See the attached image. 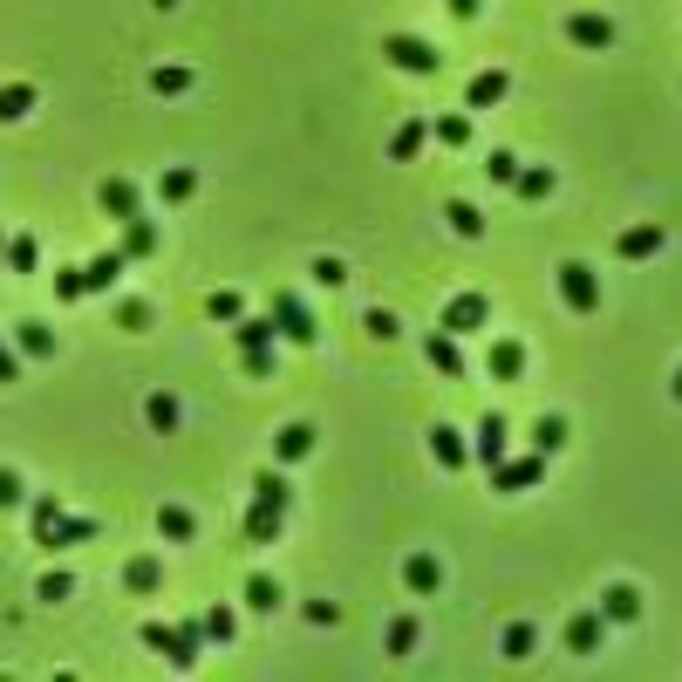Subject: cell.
I'll list each match as a JSON object with an SVG mask.
<instances>
[{
  "mask_svg": "<svg viewBox=\"0 0 682 682\" xmlns=\"http://www.w3.org/2000/svg\"><path fill=\"white\" fill-rule=\"evenodd\" d=\"M505 89H512V82H505V69H485V76H471L464 103H471V110H492V103H505Z\"/></svg>",
  "mask_w": 682,
  "mask_h": 682,
  "instance_id": "ac0fdd59",
  "label": "cell"
},
{
  "mask_svg": "<svg viewBox=\"0 0 682 682\" xmlns=\"http://www.w3.org/2000/svg\"><path fill=\"white\" fill-rule=\"evenodd\" d=\"M437 144H471V116H437Z\"/></svg>",
  "mask_w": 682,
  "mask_h": 682,
  "instance_id": "f6af8a7d",
  "label": "cell"
},
{
  "mask_svg": "<svg viewBox=\"0 0 682 682\" xmlns=\"http://www.w3.org/2000/svg\"><path fill=\"white\" fill-rule=\"evenodd\" d=\"M601 635H607V621L594 614V607L567 621V648H573V655H594V648H601Z\"/></svg>",
  "mask_w": 682,
  "mask_h": 682,
  "instance_id": "9a60e30c",
  "label": "cell"
},
{
  "mask_svg": "<svg viewBox=\"0 0 682 682\" xmlns=\"http://www.w3.org/2000/svg\"><path fill=\"white\" fill-rule=\"evenodd\" d=\"M567 41H580V48H607V41H614V21H607V14H573Z\"/></svg>",
  "mask_w": 682,
  "mask_h": 682,
  "instance_id": "e0dca14e",
  "label": "cell"
},
{
  "mask_svg": "<svg viewBox=\"0 0 682 682\" xmlns=\"http://www.w3.org/2000/svg\"><path fill=\"white\" fill-rule=\"evenodd\" d=\"M0 260H7V239H0Z\"/></svg>",
  "mask_w": 682,
  "mask_h": 682,
  "instance_id": "11a10c76",
  "label": "cell"
},
{
  "mask_svg": "<svg viewBox=\"0 0 682 682\" xmlns=\"http://www.w3.org/2000/svg\"><path fill=\"white\" fill-rule=\"evenodd\" d=\"M498 648H505V655H512V662H526L532 648H539V628H532V621H512V628H505V635H498Z\"/></svg>",
  "mask_w": 682,
  "mask_h": 682,
  "instance_id": "f546056e",
  "label": "cell"
},
{
  "mask_svg": "<svg viewBox=\"0 0 682 682\" xmlns=\"http://www.w3.org/2000/svg\"><path fill=\"white\" fill-rule=\"evenodd\" d=\"M7 266H14V273H35V266H41L35 232H14V239H7Z\"/></svg>",
  "mask_w": 682,
  "mask_h": 682,
  "instance_id": "d6a6232c",
  "label": "cell"
},
{
  "mask_svg": "<svg viewBox=\"0 0 682 682\" xmlns=\"http://www.w3.org/2000/svg\"><path fill=\"white\" fill-rule=\"evenodd\" d=\"M151 89H157V96H185V89H191V69L171 62V69H157V76H151Z\"/></svg>",
  "mask_w": 682,
  "mask_h": 682,
  "instance_id": "f35d334b",
  "label": "cell"
},
{
  "mask_svg": "<svg viewBox=\"0 0 682 682\" xmlns=\"http://www.w3.org/2000/svg\"><path fill=\"white\" fill-rule=\"evenodd\" d=\"M410 648H417V621L396 614V621H389V655H410Z\"/></svg>",
  "mask_w": 682,
  "mask_h": 682,
  "instance_id": "ab89813d",
  "label": "cell"
},
{
  "mask_svg": "<svg viewBox=\"0 0 682 682\" xmlns=\"http://www.w3.org/2000/svg\"><path fill=\"white\" fill-rule=\"evenodd\" d=\"M485 369H492L498 382H519L526 376V348H519V341H492V362H485Z\"/></svg>",
  "mask_w": 682,
  "mask_h": 682,
  "instance_id": "ffe728a7",
  "label": "cell"
},
{
  "mask_svg": "<svg viewBox=\"0 0 682 682\" xmlns=\"http://www.w3.org/2000/svg\"><path fill=\"white\" fill-rule=\"evenodd\" d=\"M560 444H567V417H539V423H532V451H539V457H553Z\"/></svg>",
  "mask_w": 682,
  "mask_h": 682,
  "instance_id": "1f68e13d",
  "label": "cell"
},
{
  "mask_svg": "<svg viewBox=\"0 0 682 682\" xmlns=\"http://www.w3.org/2000/svg\"><path fill=\"white\" fill-rule=\"evenodd\" d=\"M273 328L294 341V348H314V341H321V328H314V314H307L301 294H280V301H273Z\"/></svg>",
  "mask_w": 682,
  "mask_h": 682,
  "instance_id": "5b68a950",
  "label": "cell"
},
{
  "mask_svg": "<svg viewBox=\"0 0 682 682\" xmlns=\"http://www.w3.org/2000/svg\"><path fill=\"white\" fill-rule=\"evenodd\" d=\"M505 444H512V430H505V417H478V457H485V464H498V457H505Z\"/></svg>",
  "mask_w": 682,
  "mask_h": 682,
  "instance_id": "44dd1931",
  "label": "cell"
},
{
  "mask_svg": "<svg viewBox=\"0 0 682 682\" xmlns=\"http://www.w3.org/2000/svg\"><path fill=\"white\" fill-rule=\"evenodd\" d=\"M403 587H410V594H437V587H444L437 553H410V560H403Z\"/></svg>",
  "mask_w": 682,
  "mask_h": 682,
  "instance_id": "4fadbf2b",
  "label": "cell"
},
{
  "mask_svg": "<svg viewBox=\"0 0 682 682\" xmlns=\"http://www.w3.org/2000/svg\"><path fill=\"white\" fill-rule=\"evenodd\" d=\"M512 191H519V198H526V205H539V198H553V171H546V164H519V178H512Z\"/></svg>",
  "mask_w": 682,
  "mask_h": 682,
  "instance_id": "484cf974",
  "label": "cell"
},
{
  "mask_svg": "<svg viewBox=\"0 0 682 682\" xmlns=\"http://www.w3.org/2000/svg\"><path fill=\"white\" fill-rule=\"evenodd\" d=\"M144 423H151V430H178V396H164V389H157L151 403H144Z\"/></svg>",
  "mask_w": 682,
  "mask_h": 682,
  "instance_id": "e575fe53",
  "label": "cell"
},
{
  "mask_svg": "<svg viewBox=\"0 0 682 682\" xmlns=\"http://www.w3.org/2000/svg\"><path fill=\"white\" fill-rule=\"evenodd\" d=\"M28 512H35V539L48 546V553H62V546H82V539H96V526H89V519H69V512H62L55 498H35Z\"/></svg>",
  "mask_w": 682,
  "mask_h": 682,
  "instance_id": "6da1fadb",
  "label": "cell"
},
{
  "mask_svg": "<svg viewBox=\"0 0 682 682\" xmlns=\"http://www.w3.org/2000/svg\"><path fill=\"white\" fill-rule=\"evenodd\" d=\"M35 594H41L48 607H55V601H69V594H76V580H69V573L55 567V573H41V580H35Z\"/></svg>",
  "mask_w": 682,
  "mask_h": 682,
  "instance_id": "74e56055",
  "label": "cell"
},
{
  "mask_svg": "<svg viewBox=\"0 0 682 682\" xmlns=\"http://www.w3.org/2000/svg\"><path fill=\"white\" fill-rule=\"evenodd\" d=\"M492 321V301L485 294H451V307L437 314V328H451V335H478Z\"/></svg>",
  "mask_w": 682,
  "mask_h": 682,
  "instance_id": "8992f818",
  "label": "cell"
},
{
  "mask_svg": "<svg viewBox=\"0 0 682 682\" xmlns=\"http://www.w3.org/2000/svg\"><path fill=\"white\" fill-rule=\"evenodd\" d=\"M676 403H682V369H676Z\"/></svg>",
  "mask_w": 682,
  "mask_h": 682,
  "instance_id": "db71d44e",
  "label": "cell"
},
{
  "mask_svg": "<svg viewBox=\"0 0 682 682\" xmlns=\"http://www.w3.org/2000/svg\"><path fill=\"white\" fill-rule=\"evenodd\" d=\"M423 362H430L437 376H464V348H457L451 328H430V335H423Z\"/></svg>",
  "mask_w": 682,
  "mask_h": 682,
  "instance_id": "ba28073f",
  "label": "cell"
},
{
  "mask_svg": "<svg viewBox=\"0 0 682 682\" xmlns=\"http://www.w3.org/2000/svg\"><path fill=\"white\" fill-rule=\"evenodd\" d=\"M14 376H21V355H14V348L0 341V382H14Z\"/></svg>",
  "mask_w": 682,
  "mask_h": 682,
  "instance_id": "816d5d0a",
  "label": "cell"
},
{
  "mask_svg": "<svg viewBox=\"0 0 682 682\" xmlns=\"http://www.w3.org/2000/svg\"><path fill=\"white\" fill-rule=\"evenodd\" d=\"M123 266H130V253H123V246H110V253H96V260L82 266V280H89V294H110L116 280H123Z\"/></svg>",
  "mask_w": 682,
  "mask_h": 682,
  "instance_id": "7c38bea8",
  "label": "cell"
},
{
  "mask_svg": "<svg viewBox=\"0 0 682 682\" xmlns=\"http://www.w3.org/2000/svg\"><path fill=\"white\" fill-rule=\"evenodd\" d=\"M382 62L403 69V76H437V69H444L437 41H423V35H389V41H382Z\"/></svg>",
  "mask_w": 682,
  "mask_h": 682,
  "instance_id": "3957f363",
  "label": "cell"
},
{
  "mask_svg": "<svg viewBox=\"0 0 682 682\" xmlns=\"http://www.w3.org/2000/svg\"><path fill=\"white\" fill-rule=\"evenodd\" d=\"M191 191H198V178H191V171H164V205H185Z\"/></svg>",
  "mask_w": 682,
  "mask_h": 682,
  "instance_id": "ee69618b",
  "label": "cell"
},
{
  "mask_svg": "<svg viewBox=\"0 0 682 682\" xmlns=\"http://www.w3.org/2000/svg\"><path fill=\"white\" fill-rule=\"evenodd\" d=\"M116 321H123L130 335H144V328H151V307L144 301H116Z\"/></svg>",
  "mask_w": 682,
  "mask_h": 682,
  "instance_id": "bcb514c9",
  "label": "cell"
},
{
  "mask_svg": "<svg viewBox=\"0 0 682 682\" xmlns=\"http://www.w3.org/2000/svg\"><path fill=\"white\" fill-rule=\"evenodd\" d=\"M273 341H280L273 314H246V321H239V369H246V376H273V369H280V362H273Z\"/></svg>",
  "mask_w": 682,
  "mask_h": 682,
  "instance_id": "7a4b0ae2",
  "label": "cell"
},
{
  "mask_svg": "<svg viewBox=\"0 0 682 682\" xmlns=\"http://www.w3.org/2000/svg\"><path fill=\"white\" fill-rule=\"evenodd\" d=\"M430 451H437V464H444V471H464V464H471V444L457 437L451 423H437V430H430Z\"/></svg>",
  "mask_w": 682,
  "mask_h": 682,
  "instance_id": "5bb4252c",
  "label": "cell"
},
{
  "mask_svg": "<svg viewBox=\"0 0 682 682\" xmlns=\"http://www.w3.org/2000/svg\"><path fill=\"white\" fill-rule=\"evenodd\" d=\"M253 498H266V505H280V512H287V498H294V485H287L280 471H260V478H253Z\"/></svg>",
  "mask_w": 682,
  "mask_h": 682,
  "instance_id": "d590c367",
  "label": "cell"
},
{
  "mask_svg": "<svg viewBox=\"0 0 682 682\" xmlns=\"http://www.w3.org/2000/svg\"><path fill=\"white\" fill-rule=\"evenodd\" d=\"M362 328H369L376 341H396V335H403V321H396V314H382V307H369V314H362Z\"/></svg>",
  "mask_w": 682,
  "mask_h": 682,
  "instance_id": "7bdbcfd3",
  "label": "cell"
},
{
  "mask_svg": "<svg viewBox=\"0 0 682 682\" xmlns=\"http://www.w3.org/2000/svg\"><path fill=\"white\" fill-rule=\"evenodd\" d=\"M485 178H492V185H512V178H519V157H512V151H492V157H485Z\"/></svg>",
  "mask_w": 682,
  "mask_h": 682,
  "instance_id": "b9f144b4",
  "label": "cell"
},
{
  "mask_svg": "<svg viewBox=\"0 0 682 682\" xmlns=\"http://www.w3.org/2000/svg\"><path fill=\"white\" fill-rule=\"evenodd\" d=\"M246 607H253V614H273V607H280V580H273V573H253V580H246Z\"/></svg>",
  "mask_w": 682,
  "mask_h": 682,
  "instance_id": "f1b7e54d",
  "label": "cell"
},
{
  "mask_svg": "<svg viewBox=\"0 0 682 682\" xmlns=\"http://www.w3.org/2000/svg\"><path fill=\"white\" fill-rule=\"evenodd\" d=\"M205 314H212V321H239V294H212V301H205Z\"/></svg>",
  "mask_w": 682,
  "mask_h": 682,
  "instance_id": "c3c4849f",
  "label": "cell"
},
{
  "mask_svg": "<svg viewBox=\"0 0 682 682\" xmlns=\"http://www.w3.org/2000/svg\"><path fill=\"white\" fill-rule=\"evenodd\" d=\"M157 532H164V539H191V532H198V519H191L185 505H164V512H157Z\"/></svg>",
  "mask_w": 682,
  "mask_h": 682,
  "instance_id": "8d00e7d4",
  "label": "cell"
},
{
  "mask_svg": "<svg viewBox=\"0 0 682 682\" xmlns=\"http://www.w3.org/2000/svg\"><path fill=\"white\" fill-rule=\"evenodd\" d=\"M314 280H321V287H341V280H348V266H341V260H314Z\"/></svg>",
  "mask_w": 682,
  "mask_h": 682,
  "instance_id": "f907efd6",
  "label": "cell"
},
{
  "mask_svg": "<svg viewBox=\"0 0 682 682\" xmlns=\"http://www.w3.org/2000/svg\"><path fill=\"white\" fill-rule=\"evenodd\" d=\"M14 348H21V355H35V362H48V355H55V328H41V321H28V328L14 335Z\"/></svg>",
  "mask_w": 682,
  "mask_h": 682,
  "instance_id": "4dcf8cb0",
  "label": "cell"
},
{
  "mask_svg": "<svg viewBox=\"0 0 682 682\" xmlns=\"http://www.w3.org/2000/svg\"><path fill=\"white\" fill-rule=\"evenodd\" d=\"M55 294H62V301H82V294H89L82 266H55Z\"/></svg>",
  "mask_w": 682,
  "mask_h": 682,
  "instance_id": "60d3db41",
  "label": "cell"
},
{
  "mask_svg": "<svg viewBox=\"0 0 682 682\" xmlns=\"http://www.w3.org/2000/svg\"><path fill=\"white\" fill-rule=\"evenodd\" d=\"M123 587H130V594H157V587H164V567H157L151 553H137V560L123 567Z\"/></svg>",
  "mask_w": 682,
  "mask_h": 682,
  "instance_id": "7402d4cb",
  "label": "cell"
},
{
  "mask_svg": "<svg viewBox=\"0 0 682 682\" xmlns=\"http://www.w3.org/2000/svg\"><path fill=\"white\" fill-rule=\"evenodd\" d=\"M198 642H205V621H178V628H171V642L157 648V655H164L171 669H191V662H198Z\"/></svg>",
  "mask_w": 682,
  "mask_h": 682,
  "instance_id": "9c48e42d",
  "label": "cell"
},
{
  "mask_svg": "<svg viewBox=\"0 0 682 682\" xmlns=\"http://www.w3.org/2000/svg\"><path fill=\"white\" fill-rule=\"evenodd\" d=\"M301 614L314 621V628H335V621H341V607H335V601H307Z\"/></svg>",
  "mask_w": 682,
  "mask_h": 682,
  "instance_id": "681fc988",
  "label": "cell"
},
{
  "mask_svg": "<svg viewBox=\"0 0 682 682\" xmlns=\"http://www.w3.org/2000/svg\"><path fill=\"white\" fill-rule=\"evenodd\" d=\"M96 205H103V212H110L116 226H123V219H137V212H144V198H137V185H130V178H110V185L96 191Z\"/></svg>",
  "mask_w": 682,
  "mask_h": 682,
  "instance_id": "8fae6325",
  "label": "cell"
},
{
  "mask_svg": "<svg viewBox=\"0 0 682 682\" xmlns=\"http://www.w3.org/2000/svg\"><path fill=\"white\" fill-rule=\"evenodd\" d=\"M7 505H28V485H21V471H0V512Z\"/></svg>",
  "mask_w": 682,
  "mask_h": 682,
  "instance_id": "7dc6e473",
  "label": "cell"
},
{
  "mask_svg": "<svg viewBox=\"0 0 682 682\" xmlns=\"http://www.w3.org/2000/svg\"><path fill=\"white\" fill-rule=\"evenodd\" d=\"M307 451H314V423H287V430L273 437V457H280V464H301Z\"/></svg>",
  "mask_w": 682,
  "mask_h": 682,
  "instance_id": "d6986e66",
  "label": "cell"
},
{
  "mask_svg": "<svg viewBox=\"0 0 682 682\" xmlns=\"http://www.w3.org/2000/svg\"><path fill=\"white\" fill-rule=\"evenodd\" d=\"M642 614V594L635 587H607L601 594V621H635Z\"/></svg>",
  "mask_w": 682,
  "mask_h": 682,
  "instance_id": "d4e9b609",
  "label": "cell"
},
{
  "mask_svg": "<svg viewBox=\"0 0 682 682\" xmlns=\"http://www.w3.org/2000/svg\"><path fill=\"white\" fill-rule=\"evenodd\" d=\"M539 478H546V457H539V451L498 457V464H492V485H498V492H526V485H539Z\"/></svg>",
  "mask_w": 682,
  "mask_h": 682,
  "instance_id": "52a82bcc",
  "label": "cell"
},
{
  "mask_svg": "<svg viewBox=\"0 0 682 682\" xmlns=\"http://www.w3.org/2000/svg\"><path fill=\"white\" fill-rule=\"evenodd\" d=\"M35 110V89H28V82H7V89H0V123H14V116H28Z\"/></svg>",
  "mask_w": 682,
  "mask_h": 682,
  "instance_id": "836d02e7",
  "label": "cell"
},
{
  "mask_svg": "<svg viewBox=\"0 0 682 682\" xmlns=\"http://www.w3.org/2000/svg\"><path fill=\"white\" fill-rule=\"evenodd\" d=\"M444 212H451V232H457V239H485V212H478L471 198H451Z\"/></svg>",
  "mask_w": 682,
  "mask_h": 682,
  "instance_id": "cb8c5ba5",
  "label": "cell"
},
{
  "mask_svg": "<svg viewBox=\"0 0 682 682\" xmlns=\"http://www.w3.org/2000/svg\"><path fill=\"white\" fill-rule=\"evenodd\" d=\"M123 253L130 260H144V253H157V226L137 212V219H123Z\"/></svg>",
  "mask_w": 682,
  "mask_h": 682,
  "instance_id": "603a6c76",
  "label": "cell"
},
{
  "mask_svg": "<svg viewBox=\"0 0 682 682\" xmlns=\"http://www.w3.org/2000/svg\"><path fill=\"white\" fill-rule=\"evenodd\" d=\"M478 7H485V0H451V14H457V21H471Z\"/></svg>",
  "mask_w": 682,
  "mask_h": 682,
  "instance_id": "f5cc1de1",
  "label": "cell"
},
{
  "mask_svg": "<svg viewBox=\"0 0 682 682\" xmlns=\"http://www.w3.org/2000/svg\"><path fill=\"white\" fill-rule=\"evenodd\" d=\"M662 239H669L662 226H628L621 239H614V260H655V253H662Z\"/></svg>",
  "mask_w": 682,
  "mask_h": 682,
  "instance_id": "30bf717a",
  "label": "cell"
},
{
  "mask_svg": "<svg viewBox=\"0 0 682 682\" xmlns=\"http://www.w3.org/2000/svg\"><path fill=\"white\" fill-rule=\"evenodd\" d=\"M280 519H287L280 505L253 498V512H246V539H253V546H273V539H280Z\"/></svg>",
  "mask_w": 682,
  "mask_h": 682,
  "instance_id": "2e32d148",
  "label": "cell"
},
{
  "mask_svg": "<svg viewBox=\"0 0 682 682\" xmlns=\"http://www.w3.org/2000/svg\"><path fill=\"white\" fill-rule=\"evenodd\" d=\"M198 621H205V642H232V635H239V614H232L226 601H212Z\"/></svg>",
  "mask_w": 682,
  "mask_h": 682,
  "instance_id": "4316f807",
  "label": "cell"
},
{
  "mask_svg": "<svg viewBox=\"0 0 682 682\" xmlns=\"http://www.w3.org/2000/svg\"><path fill=\"white\" fill-rule=\"evenodd\" d=\"M560 294H567L573 314H601V280H594V266H587V260L560 266Z\"/></svg>",
  "mask_w": 682,
  "mask_h": 682,
  "instance_id": "277c9868",
  "label": "cell"
},
{
  "mask_svg": "<svg viewBox=\"0 0 682 682\" xmlns=\"http://www.w3.org/2000/svg\"><path fill=\"white\" fill-rule=\"evenodd\" d=\"M423 137H430V123H403V130L389 137V157H396V164H410V157H423Z\"/></svg>",
  "mask_w": 682,
  "mask_h": 682,
  "instance_id": "83f0119b",
  "label": "cell"
}]
</instances>
